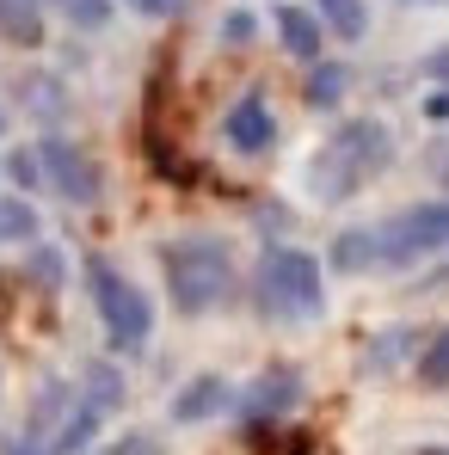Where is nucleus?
I'll return each instance as SVG.
<instances>
[{"label":"nucleus","mask_w":449,"mask_h":455,"mask_svg":"<svg viewBox=\"0 0 449 455\" xmlns=\"http://www.w3.org/2000/svg\"><path fill=\"white\" fill-rule=\"evenodd\" d=\"M449 246V197H425V204H406L381 222L345 228L333 240V271L345 277H364V271H406L431 252Z\"/></svg>","instance_id":"f257e3e1"},{"label":"nucleus","mask_w":449,"mask_h":455,"mask_svg":"<svg viewBox=\"0 0 449 455\" xmlns=\"http://www.w3.org/2000/svg\"><path fill=\"white\" fill-rule=\"evenodd\" d=\"M394 166V130L381 117H345L308 160V197L314 204H351Z\"/></svg>","instance_id":"f03ea898"},{"label":"nucleus","mask_w":449,"mask_h":455,"mask_svg":"<svg viewBox=\"0 0 449 455\" xmlns=\"http://www.w3.org/2000/svg\"><path fill=\"white\" fill-rule=\"evenodd\" d=\"M253 307L277 326H301L326 314V271L301 246H265L253 265Z\"/></svg>","instance_id":"7ed1b4c3"},{"label":"nucleus","mask_w":449,"mask_h":455,"mask_svg":"<svg viewBox=\"0 0 449 455\" xmlns=\"http://www.w3.org/2000/svg\"><path fill=\"white\" fill-rule=\"evenodd\" d=\"M160 277H166V296L179 314H210L234 296V252L216 234H185V240H166L160 246Z\"/></svg>","instance_id":"20e7f679"},{"label":"nucleus","mask_w":449,"mask_h":455,"mask_svg":"<svg viewBox=\"0 0 449 455\" xmlns=\"http://www.w3.org/2000/svg\"><path fill=\"white\" fill-rule=\"evenodd\" d=\"M86 290H92V307H99V326H105V339H111V351H142L154 332V302L105 259V252H92L86 259Z\"/></svg>","instance_id":"39448f33"},{"label":"nucleus","mask_w":449,"mask_h":455,"mask_svg":"<svg viewBox=\"0 0 449 455\" xmlns=\"http://www.w3.org/2000/svg\"><path fill=\"white\" fill-rule=\"evenodd\" d=\"M37 172H44V185L62 197V204H75V210H92L99 197H105V172H99V160L75 142H62V136H50V142H37Z\"/></svg>","instance_id":"423d86ee"},{"label":"nucleus","mask_w":449,"mask_h":455,"mask_svg":"<svg viewBox=\"0 0 449 455\" xmlns=\"http://www.w3.org/2000/svg\"><path fill=\"white\" fill-rule=\"evenodd\" d=\"M68 406H75V387L62 376H50L37 387V400H31V412H25V425L12 431V443L0 455H50L56 443V431H62V419H68Z\"/></svg>","instance_id":"0eeeda50"},{"label":"nucleus","mask_w":449,"mask_h":455,"mask_svg":"<svg viewBox=\"0 0 449 455\" xmlns=\"http://www.w3.org/2000/svg\"><path fill=\"white\" fill-rule=\"evenodd\" d=\"M234 406H240L246 431H259V425H277L284 412H296V406H301V376L290 370V363H277V370H265V376L253 381L246 394H234Z\"/></svg>","instance_id":"6e6552de"},{"label":"nucleus","mask_w":449,"mask_h":455,"mask_svg":"<svg viewBox=\"0 0 449 455\" xmlns=\"http://www.w3.org/2000/svg\"><path fill=\"white\" fill-rule=\"evenodd\" d=\"M222 136H228L234 154H271V142H277V117H271V105H265L259 92H246V99L228 105Z\"/></svg>","instance_id":"1a4fd4ad"},{"label":"nucleus","mask_w":449,"mask_h":455,"mask_svg":"<svg viewBox=\"0 0 449 455\" xmlns=\"http://www.w3.org/2000/svg\"><path fill=\"white\" fill-rule=\"evenodd\" d=\"M271 25H277V37H284V50H290L296 62H320V56H326V25H320V12L284 0V6L271 12Z\"/></svg>","instance_id":"9d476101"},{"label":"nucleus","mask_w":449,"mask_h":455,"mask_svg":"<svg viewBox=\"0 0 449 455\" xmlns=\"http://www.w3.org/2000/svg\"><path fill=\"white\" fill-rule=\"evenodd\" d=\"M228 406H234V387L222 376H197L185 381L179 394H172V419L179 425H204V419H222Z\"/></svg>","instance_id":"9b49d317"},{"label":"nucleus","mask_w":449,"mask_h":455,"mask_svg":"<svg viewBox=\"0 0 449 455\" xmlns=\"http://www.w3.org/2000/svg\"><path fill=\"white\" fill-rule=\"evenodd\" d=\"M0 44L37 50L44 44V0H0Z\"/></svg>","instance_id":"f8f14e48"},{"label":"nucleus","mask_w":449,"mask_h":455,"mask_svg":"<svg viewBox=\"0 0 449 455\" xmlns=\"http://www.w3.org/2000/svg\"><path fill=\"white\" fill-rule=\"evenodd\" d=\"M308 68H314V75H308V92H301V99H308L314 111H333V105L351 92V68H345V62H326V56H320V62H308Z\"/></svg>","instance_id":"ddd939ff"},{"label":"nucleus","mask_w":449,"mask_h":455,"mask_svg":"<svg viewBox=\"0 0 449 455\" xmlns=\"http://www.w3.org/2000/svg\"><path fill=\"white\" fill-rule=\"evenodd\" d=\"M314 12H320V25L339 31L345 44H357V37L370 31V6H364V0H314Z\"/></svg>","instance_id":"4468645a"},{"label":"nucleus","mask_w":449,"mask_h":455,"mask_svg":"<svg viewBox=\"0 0 449 455\" xmlns=\"http://www.w3.org/2000/svg\"><path fill=\"white\" fill-rule=\"evenodd\" d=\"M37 240V210L25 197H0V246H31Z\"/></svg>","instance_id":"2eb2a0df"},{"label":"nucleus","mask_w":449,"mask_h":455,"mask_svg":"<svg viewBox=\"0 0 449 455\" xmlns=\"http://www.w3.org/2000/svg\"><path fill=\"white\" fill-rule=\"evenodd\" d=\"M80 394H86L92 406L117 412V406H124V376H117L111 363H86V370H80Z\"/></svg>","instance_id":"dca6fc26"},{"label":"nucleus","mask_w":449,"mask_h":455,"mask_svg":"<svg viewBox=\"0 0 449 455\" xmlns=\"http://www.w3.org/2000/svg\"><path fill=\"white\" fill-rule=\"evenodd\" d=\"M56 12H62L75 31H105L111 12H117V0H56Z\"/></svg>","instance_id":"f3484780"},{"label":"nucleus","mask_w":449,"mask_h":455,"mask_svg":"<svg viewBox=\"0 0 449 455\" xmlns=\"http://www.w3.org/2000/svg\"><path fill=\"white\" fill-rule=\"evenodd\" d=\"M419 381H425V387H449V326L425 345V357H419Z\"/></svg>","instance_id":"a211bd4d"},{"label":"nucleus","mask_w":449,"mask_h":455,"mask_svg":"<svg viewBox=\"0 0 449 455\" xmlns=\"http://www.w3.org/2000/svg\"><path fill=\"white\" fill-rule=\"evenodd\" d=\"M253 37H259V19H253L246 6H234V12L222 19V44H234V50H240V44H253Z\"/></svg>","instance_id":"6ab92c4d"},{"label":"nucleus","mask_w":449,"mask_h":455,"mask_svg":"<svg viewBox=\"0 0 449 455\" xmlns=\"http://www.w3.org/2000/svg\"><path fill=\"white\" fill-rule=\"evenodd\" d=\"M31 277L56 290V283H62V252H56V246H31Z\"/></svg>","instance_id":"aec40b11"},{"label":"nucleus","mask_w":449,"mask_h":455,"mask_svg":"<svg viewBox=\"0 0 449 455\" xmlns=\"http://www.w3.org/2000/svg\"><path fill=\"white\" fill-rule=\"evenodd\" d=\"M130 12H142V19H179L191 0H124Z\"/></svg>","instance_id":"412c9836"},{"label":"nucleus","mask_w":449,"mask_h":455,"mask_svg":"<svg viewBox=\"0 0 449 455\" xmlns=\"http://www.w3.org/2000/svg\"><path fill=\"white\" fill-rule=\"evenodd\" d=\"M12 179H19V185L31 191V185H37L44 172H37V160H31V154H12Z\"/></svg>","instance_id":"4be33fe9"},{"label":"nucleus","mask_w":449,"mask_h":455,"mask_svg":"<svg viewBox=\"0 0 449 455\" xmlns=\"http://www.w3.org/2000/svg\"><path fill=\"white\" fill-rule=\"evenodd\" d=\"M425 80L449 86V50H431V56H425Z\"/></svg>","instance_id":"5701e85b"},{"label":"nucleus","mask_w":449,"mask_h":455,"mask_svg":"<svg viewBox=\"0 0 449 455\" xmlns=\"http://www.w3.org/2000/svg\"><path fill=\"white\" fill-rule=\"evenodd\" d=\"M142 450V437H124V443H111V450H86V455H136Z\"/></svg>","instance_id":"b1692460"},{"label":"nucleus","mask_w":449,"mask_h":455,"mask_svg":"<svg viewBox=\"0 0 449 455\" xmlns=\"http://www.w3.org/2000/svg\"><path fill=\"white\" fill-rule=\"evenodd\" d=\"M400 6H449V0H400Z\"/></svg>","instance_id":"393cba45"},{"label":"nucleus","mask_w":449,"mask_h":455,"mask_svg":"<svg viewBox=\"0 0 449 455\" xmlns=\"http://www.w3.org/2000/svg\"><path fill=\"white\" fill-rule=\"evenodd\" d=\"M419 455H444V450H419Z\"/></svg>","instance_id":"a878e982"},{"label":"nucleus","mask_w":449,"mask_h":455,"mask_svg":"<svg viewBox=\"0 0 449 455\" xmlns=\"http://www.w3.org/2000/svg\"><path fill=\"white\" fill-rule=\"evenodd\" d=\"M0 130H6V111H0Z\"/></svg>","instance_id":"bb28decb"}]
</instances>
